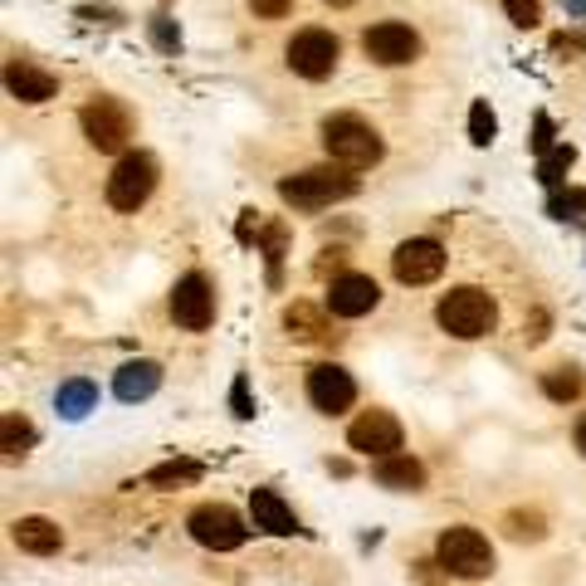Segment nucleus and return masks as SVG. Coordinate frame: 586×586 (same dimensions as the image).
Masks as SVG:
<instances>
[{
	"label": "nucleus",
	"instance_id": "f257e3e1",
	"mask_svg": "<svg viewBox=\"0 0 586 586\" xmlns=\"http://www.w3.org/2000/svg\"><path fill=\"white\" fill-rule=\"evenodd\" d=\"M323 146H328V156L338 166H348V172L376 166L386 152L382 132H376L372 122H362L358 113H332V118H323Z\"/></svg>",
	"mask_w": 586,
	"mask_h": 586
},
{
	"label": "nucleus",
	"instance_id": "f03ea898",
	"mask_svg": "<svg viewBox=\"0 0 586 586\" xmlns=\"http://www.w3.org/2000/svg\"><path fill=\"white\" fill-rule=\"evenodd\" d=\"M435 323L449 332V338L479 342V338H489V332H494L499 308H494V298H489L484 289L465 284V289H449L445 298L435 303Z\"/></svg>",
	"mask_w": 586,
	"mask_h": 586
},
{
	"label": "nucleus",
	"instance_id": "7ed1b4c3",
	"mask_svg": "<svg viewBox=\"0 0 586 586\" xmlns=\"http://www.w3.org/2000/svg\"><path fill=\"white\" fill-rule=\"evenodd\" d=\"M279 196H284V206H293V211H323V206H332V201L358 196V176H352L348 166H313V172L284 176Z\"/></svg>",
	"mask_w": 586,
	"mask_h": 586
},
{
	"label": "nucleus",
	"instance_id": "20e7f679",
	"mask_svg": "<svg viewBox=\"0 0 586 586\" xmlns=\"http://www.w3.org/2000/svg\"><path fill=\"white\" fill-rule=\"evenodd\" d=\"M435 562L449 572V577L479 582V577H489V572H494V548H489V538L479 528H465V523H459V528L440 532Z\"/></svg>",
	"mask_w": 586,
	"mask_h": 586
},
{
	"label": "nucleus",
	"instance_id": "39448f33",
	"mask_svg": "<svg viewBox=\"0 0 586 586\" xmlns=\"http://www.w3.org/2000/svg\"><path fill=\"white\" fill-rule=\"evenodd\" d=\"M79 122H83V138L98 152H122L132 138V108L122 98H113V93H98V98L83 103Z\"/></svg>",
	"mask_w": 586,
	"mask_h": 586
},
{
	"label": "nucleus",
	"instance_id": "423d86ee",
	"mask_svg": "<svg viewBox=\"0 0 586 586\" xmlns=\"http://www.w3.org/2000/svg\"><path fill=\"white\" fill-rule=\"evenodd\" d=\"M186 528H191V538L211 552H235V548H245V538H249L245 518L225 504H201L186 518Z\"/></svg>",
	"mask_w": 586,
	"mask_h": 586
},
{
	"label": "nucleus",
	"instance_id": "0eeeda50",
	"mask_svg": "<svg viewBox=\"0 0 586 586\" xmlns=\"http://www.w3.org/2000/svg\"><path fill=\"white\" fill-rule=\"evenodd\" d=\"M156 186V162L146 152H128L108 176V206L113 211H138Z\"/></svg>",
	"mask_w": 586,
	"mask_h": 586
},
{
	"label": "nucleus",
	"instance_id": "6e6552de",
	"mask_svg": "<svg viewBox=\"0 0 586 586\" xmlns=\"http://www.w3.org/2000/svg\"><path fill=\"white\" fill-rule=\"evenodd\" d=\"M362 49H366L372 65L401 69V65H411V59L421 55V35H415L411 25H401V20H382V25H372L362 35Z\"/></svg>",
	"mask_w": 586,
	"mask_h": 586
},
{
	"label": "nucleus",
	"instance_id": "1a4fd4ad",
	"mask_svg": "<svg viewBox=\"0 0 586 586\" xmlns=\"http://www.w3.org/2000/svg\"><path fill=\"white\" fill-rule=\"evenodd\" d=\"M172 318L186 332H206L215 323V289L206 274H186L172 289Z\"/></svg>",
	"mask_w": 586,
	"mask_h": 586
},
{
	"label": "nucleus",
	"instance_id": "9d476101",
	"mask_svg": "<svg viewBox=\"0 0 586 586\" xmlns=\"http://www.w3.org/2000/svg\"><path fill=\"white\" fill-rule=\"evenodd\" d=\"M348 445L358 455H372V459H386V455H401V421L391 411H362L348 431Z\"/></svg>",
	"mask_w": 586,
	"mask_h": 586
},
{
	"label": "nucleus",
	"instance_id": "9b49d317",
	"mask_svg": "<svg viewBox=\"0 0 586 586\" xmlns=\"http://www.w3.org/2000/svg\"><path fill=\"white\" fill-rule=\"evenodd\" d=\"M338 39L328 30H303V35L289 39V69L303 73V79H328L338 69Z\"/></svg>",
	"mask_w": 586,
	"mask_h": 586
},
{
	"label": "nucleus",
	"instance_id": "f8f14e48",
	"mask_svg": "<svg viewBox=\"0 0 586 586\" xmlns=\"http://www.w3.org/2000/svg\"><path fill=\"white\" fill-rule=\"evenodd\" d=\"M391 269H396V279H401V284H435L440 269H445V245L431 239V235L406 239V245H396Z\"/></svg>",
	"mask_w": 586,
	"mask_h": 586
},
{
	"label": "nucleus",
	"instance_id": "ddd939ff",
	"mask_svg": "<svg viewBox=\"0 0 586 586\" xmlns=\"http://www.w3.org/2000/svg\"><path fill=\"white\" fill-rule=\"evenodd\" d=\"M308 401L318 406L323 415H342L358 401V382H352V372H342L338 362H318V366H308Z\"/></svg>",
	"mask_w": 586,
	"mask_h": 586
},
{
	"label": "nucleus",
	"instance_id": "4468645a",
	"mask_svg": "<svg viewBox=\"0 0 586 586\" xmlns=\"http://www.w3.org/2000/svg\"><path fill=\"white\" fill-rule=\"evenodd\" d=\"M382 303V289H376L372 274H338L328 284V313L332 318H362Z\"/></svg>",
	"mask_w": 586,
	"mask_h": 586
},
{
	"label": "nucleus",
	"instance_id": "2eb2a0df",
	"mask_svg": "<svg viewBox=\"0 0 586 586\" xmlns=\"http://www.w3.org/2000/svg\"><path fill=\"white\" fill-rule=\"evenodd\" d=\"M10 538H15L20 552H35V558H49V552L65 548V532H59V523L39 518V513H30V518H15V523H10Z\"/></svg>",
	"mask_w": 586,
	"mask_h": 586
},
{
	"label": "nucleus",
	"instance_id": "dca6fc26",
	"mask_svg": "<svg viewBox=\"0 0 586 586\" xmlns=\"http://www.w3.org/2000/svg\"><path fill=\"white\" fill-rule=\"evenodd\" d=\"M249 518H255V528L274 532V538L298 532V518H293V508L274 494V489H255V494H249Z\"/></svg>",
	"mask_w": 586,
	"mask_h": 586
},
{
	"label": "nucleus",
	"instance_id": "f3484780",
	"mask_svg": "<svg viewBox=\"0 0 586 586\" xmlns=\"http://www.w3.org/2000/svg\"><path fill=\"white\" fill-rule=\"evenodd\" d=\"M162 386V366L156 362H146V358H138V362H122L118 366V376H113V391H118V401H146V396Z\"/></svg>",
	"mask_w": 586,
	"mask_h": 586
},
{
	"label": "nucleus",
	"instance_id": "a211bd4d",
	"mask_svg": "<svg viewBox=\"0 0 586 586\" xmlns=\"http://www.w3.org/2000/svg\"><path fill=\"white\" fill-rule=\"evenodd\" d=\"M372 474H376V484H382V489H396V494H415V489L425 484V465H421V459H411V455H386V459H376Z\"/></svg>",
	"mask_w": 586,
	"mask_h": 586
},
{
	"label": "nucleus",
	"instance_id": "6ab92c4d",
	"mask_svg": "<svg viewBox=\"0 0 586 586\" xmlns=\"http://www.w3.org/2000/svg\"><path fill=\"white\" fill-rule=\"evenodd\" d=\"M5 89L15 93L20 103H49L55 98V73H45V69H35V65H10L5 69Z\"/></svg>",
	"mask_w": 586,
	"mask_h": 586
},
{
	"label": "nucleus",
	"instance_id": "aec40b11",
	"mask_svg": "<svg viewBox=\"0 0 586 586\" xmlns=\"http://www.w3.org/2000/svg\"><path fill=\"white\" fill-rule=\"evenodd\" d=\"M284 328H289V338H298V342H328L332 338L328 318H323L313 303H289V308H284Z\"/></svg>",
	"mask_w": 586,
	"mask_h": 586
},
{
	"label": "nucleus",
	"instance_id": "412c9836",
	"mask_svg": "<svg viewBox=\"0 0 586 586\" xmlns=\"http://www.w3.org/2000/svg\"><path fill=\"white\" fill-rule=\"evenodd\" d=\"M55 406H59V415H65V421H83V415H89L93 406H98V386L83 382V376H73V382L59 386Z\"/></svg>",
	"mask_w": 586,
	"mask_h": 586
},
{
	"label": "nucleus",
	"instance_id": "4be33fe9",
	"mask_svg": "<svg viewBox=\"0 0 586 586\" xmlns=\"http://www.w3.org/2000/svg\"><path fill=\"white\" fill-rule=\"evenodd\" d=\"M542 391H548V401H577L586 391V372L582 366H552V372H542Z\"/></svg>",
	"mask_w": 586,
	"mask_h": 586
},
{
	"label": "nucleus",
	"instance_id": "5701e85b",
	"mask_svg": "<svg viewBox=\"0 0 586 586\" xmlns=\"http://www.w3.org/2000/svg\"><path fill=\"white\" fill-rule=\"evenodd\" d=\"M572 162H577V152H572V146H552L548 156H538V181L548 186V191H562V181H567Z\"/></svg>",
	"mask_w": 586,
	"mask_h": 586
},
{
	"label": "nucleus",
	"instance_id": "b1692460",
	"mask_svg": "<svg viewBox=\"0 0 586 586\" xmlns=\"http://www.w3.org/2000/svg\"><path fill=\"white\" fill-rule=\"evenodd\" d=\"M196 479H201V465H196V459H172V465H156L152 474H146V484L176 489V484H196Z\"/></svg>",
	"mask_w": 586,
	"mask_h": 586
},
{
	"label": "nucleus",
	"instance_id": "393cba45",
	"mask_svg": "<svg viewBox=\"0 0 586 586\" xmlns=\"http://www.w3.org/2000/svg\"><path fill=\"white\" fill-rule=\"evenodd\" d=\"M0 445H5V455H25V449L35 445V425L20 411H5V421H0Z\"/></svg>",
	"mask_w": 586,
	"mask_h": 586
},
{
	"label": "nucleus",
	"instance_id": "a878e982",
	"mask_svg": "<svg viewBox=\"0 0 586 586\" xmlns=\"http://www.w3.org/2000/svg\"><path fill=\"white\" fill-rule=\"evenodd\" d=\"M494 132H499L494 113H489V103L479 98L474 108H469V142H474V146H489V142H494Z\"/></svg>",
	"mask_w": 586,
	"mask_h": 586
},
{
	"label": "nucleus",
	"instance_id": "bb28decb",
	"mask_svg": "<svg viewBox=\"0 0 586 586\" xmlns=\"http://www.w3.org/2000/svg\"><path fill=\"white\" fill-rule=\"evenodd\" d=\"M582 211H586V191H552L548 196L552 220H582Z\"/></svg>",
	"mask_w": 586,
	"mask_h": 586
},
{
	"label": "nucleus",
	"instance_id": "cd10ccee",
	"mask_svg": "<svg viewBox=\"0 0 586 586\" xmlns=\"http://www.w3.org/2000/svg\"><path fill=\"white\" fill-rule=\"evenodd\" d=\"M504 523H508V532H513V538H518V542H523V538H528V542H538L542 532H548V528H542V513H523V508H513Z\"/></svg>",
	"mask_w": 586,
	"mask_h": 586
},
{
	"label": "nucleus",
	"instance_id": "c85d7f7f",
	"mask_svg": "<svg viewBox=\"0 0 586 586\" xmlns=\"http://www.w3.org/2000/svg\"><path fill=\"white\" fill-rule=\"evenodd\" d=\"M152 39H156V49H166V55L181 49V30H176L166 15H152Z\"/></svg>",
	"mask_w": 586,
	"mask_h": 586
},
{
	"label": "nucleus",
	"instance_id": "c756f323",
	"mask_svg": "<svg viewBox=\"0 0 586 586\" xmlns=\"http://www.w3.org/2000/svg\"><path fill=\"white\" fill-rule=\"evenodd\" d=\"M504 10H508L513 25H523V30H532V25L542 20V5H538V0H504Z\"/></svg>",
	"mask_w": 586,
	"mask_h": 586
},
{
	"label": "nucleus",
	"instance_id": "7c9ffc66",
	"mask_svg": "<svg viewBox=\"0 0 586 586\" xmlns=\"http://www.w3.org/2000/svg\"><path fill=\"white\" fill-rule=\"evenodd\" d=\"M230 406H235L239 421H249V415H255V401H249V382H245V376H235V386H230Z\"/></svg>",
	"mask_w": 586,
	"mask_h": 586
},
{
	"label": "nucleus",
	"instance_id": "2f4dec72",
	"mask_svg": "<svg viewBox=\"0 0 586 586\" xmlns=\"http://www.w3.org/2000/svg\"><path fill=\"white\" fill-rule=\"evenodd\" d=\"M532 152H538V156L552 152V118H548V113H538V122H532Z\"/></svg>",
	"mask_w": 586,
	"mask_h": 586
},
{
	"label": "nucleus",
	"instance_id": "473e14b6",
	"mask_svg": "<svg viewBox=\"0 0 586 586\" xmlns=\"http://www.w3.org/2000/svg\"><path fill=\"white\" fill-rule=\"evenodd\" d=\"M293 10V0H255V15L259 20H284Z\"/></svg>",
	"mask_w": 586,
	"mask_h": 586
},
{
	"label": "nucleus",
	"instance_id": "72a5a7b5",
	"mask_svg": "<svg viewBox=\"0 0 586 586\" xmlns=\"http://www.w3.org/2000/svg\"><path fill=\"white\" fill-rule=\"evenodd\" d=\"M552 49H567V55H582V49H586V35H558V39H552Z\"/></svg>",
	"mask_w": 586,
	"mask_h": 586
},
{
	"label": "nucleus",
	"instance_id": "f704fd0d",
	"mask_svg": "<svg viewBox=\"0 0 586 586\" xmlns=\"http://www.w3.org/2000/svg\"><path fill=\"white\" fill-rule=\"evenodd\" d=\"M572 440H577V449H582V455H586V415H582V421H577V431H572Z\"/></svg>",
	"mask_w": 586,
	"mask_h": 586
},
{
	"label": "nucleus",
	"instance_id": "c9c22d12",
	"mask_svg": "<svg viewBox=\"0 0 586 586\" xmlns=\"http://www.w3.org/2000/svg\"><path fill=\"white\" fill-rule=\"evenodd\" d=\"M567 10L572 15H586V0H567Z\"/></svg>",
	"mask_w": 586,
	"mask_h": 586
},
{
	"label": "nucleus",
	"instance_id": "e433bc0d",
	"mask_svg": "<svg viewBox=\"0 0 586 586\" xmlns=\"http://www.w3.org/2000/svg\"><path fill=\"white\" fill-rule=\"evenodd\" d=\"M328 5H332V10H348V5H352V0H328Z\"/></svg>",
	"mask_w": 586,
	"mask_h": 586
}]
</instances>
